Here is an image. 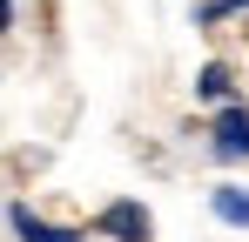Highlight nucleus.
I'll return each instance as SVG.
<instances>
[{"mask_svg":"<svg viewBox=\"0 0 249 242\" xmlns=\"http://www.w3.org/2000/svg\"><path fill=\"white\" fill-rule=\"evenodd\" d=\"M0 27H14V0H0Z\"/></svg>","mask_w":249,"mask_h":242,"instance_id":"423d86ee","label":"nucleus"},{"mask_svg":"<svg viewBox=\"0 0 249 242\" xmlns=\"http://www.w3.org/2000/svg\"><path fill=\"white\" fill-rule=\"evenodd\" d=\"M196 87H202L209 101H229V87H236V81H229V68H222V61H209V68H202V81H196Z\"/></svg>","mask_w":249,"mask_h":242,"instance_id":"39448f33","label":"nucleus"},{"mask_svg":"<svg viewBox=\"0 0 249 242\" xmlns=\"http://www.w3.org/2000/svg\"><path fill=\"white\" fill-rule=\"evenodd\" d=\"M14 236H20V242H88L81 229H61V222H41L34 208H14Z\"/></svg>","mask_w":249,"mask_h":242,"instance_id":"7ed1b4c3","label":"nucleus"},{"mask_svg":"<svg viewBox=\"0 0 249 242\" xmlns=\"http://www.w3.org/2000/svg\"><path fill=\"white\" fill-rule=\"evenodd\" d=\"M209 208H215L222 222H236V229H249V189H215V195H209Z\"/></svg>","mask_w":249,"mask_h":242,"instance_id":"20e7f679","label":"nucleus"},{"mask_svg":"<svg viewBox=\"0 0 249 242\" xmlns=\"http://www.w3.org/2000/svg\"><path fill=\"white\" fill-rule=\"evenodd\" d=\"M215 155H249V108H222L215 115Z\"/></svg>","mask_w":249,"mask_h":242,"instance_id":"f03ea898","label":"nucleus"},{"mask_svg":"<svg viewBox=\"0 0 249 242\" xmlns=\"http://www.w3.org/2000/svg\"><path fill=\"white\" fill-rule=\"evenodd\" d=\"M94 229H101V236H115V242H148V236H155V222H148V208H142V202H108V208L94 215Z\"/></svg>","mask_w":249,"mask_h":242,"instance_id":"f257e3e1","label":"nucleus"}]
</instances>
